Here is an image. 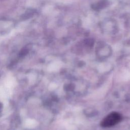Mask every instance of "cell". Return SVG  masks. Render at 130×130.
Returning a JSON list of instances; mask_svg holds the SVG:
<instances>
[{
  "label": "cell",
  "mask_w": 130,
  "mask_h": 130,
  "mask_svg": "<svg viewBox=\"0 0 130 130\" xmlns=\"http://www.w3.org/2000/svg\"><path fill=\"white\" fill-rule=\"evenodd\" d=\"M122 119L121 115L116 112H113L107 115L101 122V126L110 127L118 123Z\"/></svg>",
  "instance_id": "obj_1"
}]
</instances>
